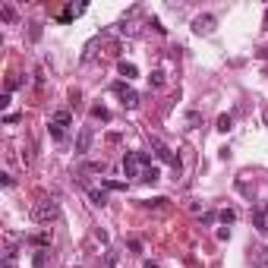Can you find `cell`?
Instances as JSON below:
<instances>
[{"instance_id": "44dd1931", "label": "cell", "mask_w": 268, "mask_h": 268, "mask_svg": "<svg viewBox=\"0 0 268 268\" xmlns=\"http://www.w3.org/2000/svg\"><path fill=\"white\" fill-rule=\"evenodd\" d=\"M19 85H22V79H16V76H13V79H10V82H6V92H13V89H19Z\"/></svg>"}, {"instance_id": "8fae6325", "label": "cell", "mask_w": 268, "mask_h": 268, "mask_svg": "<svg viewBox=\"0 0 268 268\" xmlns=\"http://www.w3.org/2000/svg\"><path fill=\"white\" fill-rule=\"evenodd\" d=\"M158 180H161V171L152 164V167H145V173H142V180H139V183H158Z\"/></svg>"}, {"instance_id": "3957f363", "label": "cell", "mask_w": 268, "mask_h": 268, "mask_svg": "<svg viewBox=\"0 0 268 268\" xmlns=\"http://www.w3.org/2000/svg\"><path fill=\"white\" fill-rule=\"evenodd\" d=\"M111 89H114V95H117V98H120V101H123L126 107H136V104H139V92L133 89L130 82H114Z\"/></svg>"}, {"instance_id": "e0dca14e", "label": "cell", "mask_w": 268, "mask_h": 268, "mask_svg": "<svg viewBox=\"0 0 268 268\" xmlns=\"http://www.w3.org/2000/svg\"><path fill=\"white\" fill-rule=\"evenodd\" d=\"M114 265H117V252H114V249H107V256H104L101 268H114Z\"/></svg>"}, {"instance_id": "d6986e66", "label": "cell", "mask_w": 268, "mask_h": 268, "mask_svg": "<svg viewBox=\"0 0 268 268\" xmlns=\"http://www.w3.org/2000/svg\"><path fill=\"white\" fill-rule=\"evenodd\" d=\"M107 190H126V183H117V180H104Z\"/></svg>"}, {"instance_id": "cb8c5ba5", "label": "cell", "mask_w": 268, "mask_h": 268, "mask_svg": "<svg viewBox=\"0 0 268 268\" xmlns=\"http://www.w3.org/2000/svg\"><path fill=\"white\" fill-rule=\"evenodd\" d=\"M262 29H268V6H265V16H262Z\"/></svg>"}, {"instance_id": "2e32d148", "label": "cell", "mask_w": 268, "mask_h": 268, "mask_svg": "<svg viewBox=\"0 0 268 268\" xmlns=\"http://www.w3.org/2000/svg\"><path fill=\"white\" fill-rule=\"evenodd\" d=\"M149 82L155 85V89H161V85H164V73H161V70H155V73L149 76Z\"/></svg>"}, {"instance_id": "8992f818", "label": "cell", "mask_w": 268, "mask_h": 268, "mask_svg": "<svg viewBox=\"0 0 268 268\" xmlns=\"http://www.w3.org/2000/svg\"><path fill=\"white\" fill-rule=\"evenodd\" d=\"M192 32H196V35H211L214 32V16H209V13H205V16H196L192 19Z\"/></svg>"}, {"instance_id": "603a6c76", "label": "cell", "mask_w": 268, "mask_h": 268, "mask_svg": "<svg viewBox=\"0 0 268 268\" xmlns=\"http://www.w3.org/2000/svg\"><path fill=\"white\" fill-rule=\"evenodd\" d=\"M3 268H13V249L6 252V259H3Z\"/></svg>"}, {"instance_id": "7402d4cb", "label": "cell", "mask_w": 268, "mask_h": 268, "mask_svg": "<svg viewBox=\"0 0 268 268\" xmlns=\"http://www.w3.org/2000/svg\"><path fill=\"white\" fill-rule=\"evenodd\" d=\"M35 243H41V246H48V243H51V233H38V237H35Z\"/></svg>"}, {"instance_id": "9a60e30c", "label": "cell", "mask_w": 268, "mask_h": 268, "mask_svg": "<svg viewBox=\"0 0 268 268\" xmlns=\"http://www.w3.org/2000/svg\"><path fill=\"white\" fill-rule=\"evenodd\" d=\"M218 218L224 221V224H233V221H237V211H233V209H224V211L218 214Z\"/></svg>"}, {"instance_id": "484cf974", "label": "cell", "mask_w": 268, "mask_h": 268, "mask_svg": "<svg viewBox=\"0 0 268 268\" xmlns=\"http://www.w3.org/2000/svg\"><path fill=\"white\" fill-rule=\"evenodd\" d=\"M265 123H268V114H265Z\"/></svg>"}, {"instance_id": "5b68a950", "label": "cell", "mask_w": 268, "mask_h": 268, "mask_svg": "<svg viewBox=\"0 0 268 268\" xmlns=\"http://www.w3.org/2000/svg\"><path fill=\"white\" fill-rule=\"evenodd\" d=\"M92 139H95L92 126H82V130H79V139H76V155H89V149H92Z\"/></svg>"}, {"instance_id": "6da1fadb", "label": "cell", "mask_w": 268, "mask_h": 268, "mask_svg": "<svg viewBox=\"0 0 268 268\" xmlns=\"http://www.w3.org/2000/svg\"><path fill=\"white\" fill-rule=\"evenodd\" d=\"M145 167H152V155H145V152H126L123 155V173L133 180H142Z\"/></svg>"}, {"instance_id": "d4e9b609", "label": "cell", "mask_w": 268, "mask_h": 268, "mask_svg": "<svg viewBox=\"0 0 268 268\" xmlns=\"http://www.w3.org/2000/svg\"><path fill=\"white\" fill-rule=\"evenodd\" d=\"M145 268H161V265L158 262H145Z\"/></svg>"}, {"instance_id": "30bf717a", "label": "cell", "mask_w": 268, "mask_h": 268, "mask_svg": "<svg viewBox=\"0 0 268 268\" xmlns=\"http://www.w3.org/2000/svg\"><path fill=\"white\" fill-rule=\"evenodd\" d=\"M120 76H126V79H136L139 76V70H136V63H130V60H120Z\"/></svg>"}, {"instance_id": "ac0fdd59", "label": "cell", "mask_w": 268, "mask_h": 268, "mask_svg": "<svg viewBox=\"0 0 268 268\" xmlns=\"http://www.w3.org/2000/svg\"><path fill=\"white\" fill-rule=\"evenodd\" d=\"M44 262H48V249H38L35 252V268H44Z\"/></svg>"}, {"instance_id": "52a82bcc", "label": "cell", "mask_w": 268, "mask_h": 268, "mask_svg": "<svg viewBox=\"0 0 268 268\" xmlns=\"http://www.w3.org/2000/svg\"><path fill=\"white\" fill-rule=\"evenodd\" d=\"M249 259H252V265H256V268H268V246H252Z\"/></svg>"}, {"instance_id": "277c9868", "label": "cell", "mask_w": 268, "mask_h": 268, "mask_svg": "<svg viewBox=\"0 0 268 268\" xmlns=\"http://www.w3.org/2000/svg\"><path fill=\"white\" fill-rule=\"evenodd\" d=\"M152 149H155V158H158V161H164V164H171L173 171H180V158L173 155V152L167 149V145L161 142V139H152Z\"/></svg>"}, {"instance_id": "7a4b0ae2", "label": "cell", "mask_w": 268, "mask_h": 268, "mask_svg": "<svg viewBox=\"0 0 268 268\" xmlns=\"http://www.w3.org/2000/svg\"><path fill=\"white\" fill-rule=\"evenodd\" d=\"M60 214V205L54 202V199H44V202H38L35 209H32V218L38 221V224H51V221H57Z\"/></svg>"}, {"instance_id": "ba28073f", "label": "cell", "mask_w": 268, "mask_h": 268, "mask_svg": "<svg viewBox=\"0 0 268 268\" xmlns=\"http://www.w3.org/2000/svg\"><path fill=\"white\" fill-rule=\"evenodd\" d=\"M70 111H54V120H51V126H57V130H63V126H70Z\"/></svg>"}, {"instance_id": "4fadbf2b", "label": "cell", "mask_w": 268, "mask_h": 268, "mask_svg": "<svg viewBox=\"0 0 268 268\" xmlns=\"http://www.w3.org/2000/svg\"><path fill=\"white\" fill-rule=\"evenodd\" d=\"M0 16H3V22H13V19H16V10H13L10 3H3L0 6Z\"/></svg>"}, {"instance_id": "5bb4252c", "label": "cell", "mask_w": 268, "mask_h": 268, "mask_svg": "<svg viewBox=\"0 0 268 268\" xmlns=\"http://www.w3.org/2000/svg\"><path fill=\"white\" fill-rule=\"evenodd\" d=\"M92 117H98V120H111V111H107V107H101V104H95V107H92Z\"/></svg>"}, {"instance_id": "7c38bea8", "label": "cell", "mask_w": 268, "mask_h": 268, "mask_svg": "<svg viewBox=\"0 0 268 268\" xmlns=\"http://www.w3.org/2000/svg\"><path fill=\"white\" fill-rule=\"evenodd\" d=\"M233 130V117L230 114H221L218 117V133H230Z\"/></svg>"}, {"instance_id": "9c48e42d", "label": "cell", "mask_w": 268, "mask_h": 268, "mask_svg": "<svg viewBox=\"0 0 268 268\" xmlns=\"http://www.w3.org/2000/svg\"><path fill=\"white\" fill-rule=\"evenodd\" d=\"M89 199H92L95 205H101V209L107 205V192H104V190H98V186H89Z\"/></svg>"}, {"instance_id": "ffe728a7", "label": "cell", "mask_w": 268, "mask_h": 268, "mask_svg": "<svg viewBox=\"0 0 268 268\" xmlns=\"http://www.w3.org/2000/svg\"><path fill=\"white\" fill-rule=\"evenodd\" d=\"M10 101H13L10 92H3V95H0V111H6V107H10Z\"/></svg>"}]
</instances>
